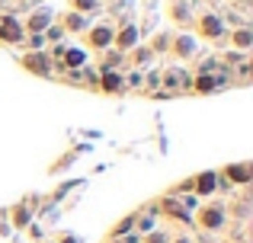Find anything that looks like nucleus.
<instances>
[{"mask_svg": "<svg viewBox=\"0 0 253 243\" xmlns=\"http://www.w3.org/2000/svg\"><path fill=\"white\" fill-rule=\"evenodd\" d=\"M135 38H138L135 26H128V29H122V32H119V35H116V45H119V48H122V51H128L131 45H135Z\"/></svg>", "mask_w": 253, "mask_h": 243, "instance_id": "obj_7", "label": "nucleus"}, {"mask_svg": "<svg viewBox=\"0 0 253 243\" xmlns=\"http://www.w3.org/2000/svg\"><path fill=\"white\" fill-rule=\"evenodd\" d=\"M202 32L205 35H221V23H218L215 16H205L202 19Z\"/></svg>", "mask_w": 253, "mask_h": 243, "instance_id": "obj_11", "label": "nucleus"}, {"mask_svg": "<svg viewBox=\"0 0 253 243\" xmlns=\"http://www.w3.org/2000/svg\"><path fill=\"white\" fill-rule=\"evenodd\" d=\"M77 6H81V10H90V6H93V0H77Z\"/></svg>", "mask_w": 253, "mask_h": 243, "instance_id": "obj_21", "label": "nucleus"}, {"mask_svg": "<svg viewBox=\"0 0 253 243\" xmlns=\"http://www.w3.org/2000/svg\"><path fill=\"white\" fill-rule=\"evenodd\" d=\"M0 38H10V42H16V38H23V29H19L13 19H6V23L0 26Z\"/></svg>", "mask_w": 253, "mask_h": 243, "instance_id": "obj_8", "label": "nucleus"}, {"mask_svg": "<svg viewBox=\"0 0 253 243\" xmlns=\"http://www.w3.org/2000/svg\"><path fill=\"white\" fill-rule=\"evenodd\" d=\"M99 87L112 93V90H119V87H122V77H119L116 70H106V74H103V80H99Z\"/></svg>", "mask_w": 253, "mask_h": 243, "instance_id": "obj_9", "label": "nucleus"}, {"mask_svg": "<svg viewBox=\"0 0 253 243\" xmlns=\"http://www.w3.org/2000/svg\"><path fill=\"white\" fill-rule=\"evenodd\" d=\"M234 42H237V48H247V45H250V32H247V29H241V32L234 35Z\"/></svg>", "mask_w": 253, "mask_h": 243, "instance_id": "obj_15", "label": "nucleus"}, {"mask_svg": "<svg viewBox=\"0 0 253 243\" xmlns=\"http://www.w3.org/2000/svg\"><path fill=\"white\" fill-rule=\"evenodd\" d=\"M199 224H202L205 231H221L224 227V208L221 205L202 208V211H199Z\"/></svg>", "mask_w": 253, "mask_h": 243, "instance_id": "obj_1", "label": "nucleus"}, {"mask_svg": "<svg viewBox=\"0 0 253 243\" xmlns=\"http://www.w3.org/2000/svg\"><path fill=\"white\" fill-rule=\"evenodd\" d=\"M135 221H138V218H125V221H119V224H116V231H112V234H116V237H125V234H131Z\"/></svg>", "mask_w": 253, "mask_h": 243, "instance_id": "obj_13", "label": "nucleus"}, {"mask_svg": "<svg viewBox=\"0 0 253 243\" xmlns=\"http://www.w3.org/2000/svg\"><path fill=\"white\" fill-rule=\"evenodd\" d=\"M135 224H138V231H141V234L154 231V218H141V221H135Z\"/></svg>", "mask_w": 253, "mask_h": 243, "instance_id": "obj_16", "label": "nucleus"}, {"mask_svg": "<svg viewBox=\"0 0 253 243\" xmlns=\"http://www.w3.org/2000/svg\"><path fill=\"white\" fill-rule=\"evenodd\" d=\"M26 224H29V208L16 205L13 208V227H26Z\"/></svg>", "mask_w": 253, "mask_h": 243, "instance_id": "obj_10", "label": "nucleus"}, {"mask_svg": "<svg viewBox=\"0 0 253 243\" xmlns=\"http://www.w3.org/2000/svg\"><path fill=\"white\" fill-rule=\"evenodd\" d=\"M68 64H84V51H68Z\"/></svg>", "mask_w": 253, "mask_h": 243, "instance_id": "obj_19", "label": "nucleus"}, {"mask_svg": "<svg viewBox=\"0 0 253 243\" xmlns=\"http://www.w3.org/2000/svg\"><path fill=\"white\" fill-rule=\"evenodd\" d=\"M250 163H231V167H224V176H231V182H247L250 179Z\"/></svg>", "mask_w": 253, "mask_h": 243, "instance_id": "obj_2", "label": "nucleus"}, {"mask_svg": "<svg viewBox=\"0 0 253 243\" xmlns=\"http://www.w3.org/2000/svg\"><path fill=\"white\" fill-rule=\"evenodd\" d=\"M68 29H74V32L84 29V19H81V16H68Z\"/></svg>", "mask_w": 253, "mask_h": 243, "instance_id": "obj_18", "label": "nucleus"}, {"mask_svg": "<svg viewBox=\"0 0 253 243\" xmlns=\"http://www.w3.org/2000/svg\"><path fill=\"white\" fill-rule=\"evenodd\" d=\"M61 243H81V240H77V237H64Z\"/></svg>", "mask_w": 253, "mask_h": 243, "instance_id": "obj_23", "label": "nucleus"}, {"mask_svg": "<svg viewBox=\"0 0 253 243\" xmlns=\"http://www.w3.org/2000/svg\"><path fill=\"white\" fill-rule=\"evenodd\" d=\"M170 243H192L189 237H176V240H170Z\"/></svg>", "mask_w": 253, "mask_h": 243, "instance_id": "obj_22", "label": "nucleus"}, {"mask_svg": "<svg viewBox=\"0 0 253 243\" xmlns=\"http://www.w3.org/2000/svg\"><path fill=\"white\" fill-rule=\"evenodd\" d=\"M196 87H199V90H211V87H215V77H199Z\"/></svg>", "mask_w": 253, "mask_h": 243, "instance_id": "obj_17", "label": "nucleus"}, {"mask_svg": "<svg viewBox=\"0 0 253 243\" xmlns=\"http://www.w3.org/2000/svg\"><path fill=\"white\" fill-rule=\"evenodd\" d=\"M90 42H93V48H106V45L112 42V29H106V26L93 29V32H90Z\"/></svg>", "mask_w": 253, "mask_h": 243, "instance_id": "obj_5", "label": "nucleus"}, {"mask_svg": "<svg viewBox=\"0 0 253 243\" xmlns=\"http://www.w3.org/2000/svg\"><path fill=\"white\" fill-rule=\"evenodd\" d=\"M144 243H170V240H167V234H161V231H151L148 237H144Z\"/></svg>", "mask_w": 253, "mask_h": 243, "instance_id": "obj_14", "label": "nucleus"}, {"mask_svg": "<svg viewBox=\"0 0 253 243\" xmlns=\"http://www.w3.org/2000/svg\"><path fill=\"white\" fill-rule=\"evenodd\" d=\"M215 186H218V173H211V170L199 173V179H196V189H199V195H209V192H215Z\"/></svg>", "mask_w": 253, "mask_h": 243, "instance_id": "obj_4", "label": "nucleus"}, {"mask_svg": "<svg viewBox=\"0 0 253 243\" xmlns=\"http://www.w3.org/2000/svg\"><path fill=\"white\" fill-rule=\"evenodd\" d=\"M45 26H48V13H45V10H42V13H36V16L29 19V29H32V32L45 29Z\"/></svg>", "mask_w": 253, "mask_h": 243, "instance_id": "obj_12", "label": "nucleus"}, {"mask_svg": "<svg viewBox=\"0 0 253 243\" xmlns=\"http://www.w3.org/2000/svg\"><path fill=\"white\" fill-rule=\"evenodd\" d=\"M23 64L32 70V74H48L51 70V61L45 55H29V58H23Z\"/></svg>", "mask_w": 253, "mask_h": 243, "instance_id": "obj_3", "label": "nucleus"}, {"mask_svg": "<svg viewBox=\"0 0 253 243\" xmlns=\"http://www.w3.org/2000/svg\"><path fill=\"white\" fill-rule=\"evenodd\" d=\"M125 243H141V237L138 234H125Z\"/></svg>", "mask_w": 253, "mask_h": 243, "instance_id": "obj_20", "label": "nucleus"}, {"mask_svg": "<svg viewBox=\"0 0 253 243\" xmlns=\"http://www.w3.org/2000/svg\"><path fill=\"white\" fill-rule=\"evenodd\" d=\"M173 51L183 55V58H189L192 51H196V38H192V35H179L176 42H173Z\"/></svg>", "mask_w": 253, "mask_h": 243, "instance_id": "obj_6", "label": "nucleus"}]
</instances>
